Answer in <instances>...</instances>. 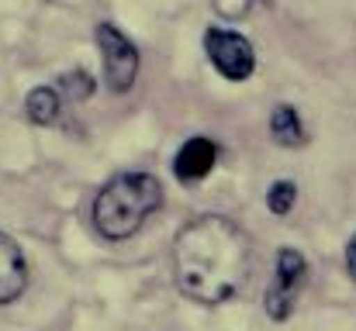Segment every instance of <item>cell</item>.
<instances>
[{"label":"cell","instance_id":"cell-1","mask_svg":"<svg viewBox=\"0 0 356 331\" xmlns=\"http://www.w3.org/2000/svg\"><path fill=\"white\" fill-rule=\"evenodd\" d=\"M252 269V241L222 214L187 221L173 238V276L184 297L197 304H225L245 287Z\"/></svg>","mask_w":356,"mask_h":331},{"label":"cell","instance_id":"cell-2","mask_svg":"<svg viewBox=\"0 0 356 331\" xmlns=\"http://www.w3.org/2000/svg\"><path fill=\"white\" fill-rule=\"evenodd\" d=\"M159 204H163V183L152 173H118L101 187L90 221L104 238L121 241L131 238L152 211H159Z\"/></svg>","mask_w":356,"mask_h":331},{"label":"cell","instance_id":"cell-3","mask_svg":"<svg viewBox=\"0 0 356 331\" xmlns=\"http://www.w3.org/2000/svg\"><path fill=\"white\" fill-rule=\"evenodd\" d=\"M97 49L104 59V80L115 94H128L138 80V49L128 42V35L118 31L111 21L97 24Z\"/></svg>","mask_w":356,"mask_h":331},{"label":"cell","instance_id":"cell-4","mask_svg":"<svg viewBox=\"0 0 356 331\" xmlns=\"http://www.w3.org/2000/svg\"><path fill=\"white\" fill-rule=\"evenodd\" d=\"M204 52L211 59V66L232 80V83H242L252 76L256 69V52H252V42L245 35H238L232 28H208L204 35Z\"/></svg>","mask_w":356,"mask_h":331},{"label":"cell","instance_id":"cell-5","mask_svg":"<svg viewBox=\"0 0 356 331\" xmlns=\"http://www.w3.org/2000/svg\"><path fill=\"white\" fill-rule=\"evenodd\" d=\"M305 280H308V262H305V255H301L298 248H280V252H277V273H273V280H270V287H266V314H270L273 321L291 318L294 300H298Z\"/></svg>","mask_w":356,"mask_h":331},{"label":"cell","instance_id":"cell-6","mask_svg":"<svg viewBox=\"0 0 356 331\" xmlns=\"http://www.w3.org/2000/svg\"><path fill=\"white\" fill-rule=\"evenodd\" d=\"M28 290V262L21 245L0 231V304H14Z\"/></svg>","mask_w":356,"mask_h":331},{"label":"cell","instance_id":"cell-7","mask_svg":"<svg viewBox=\"0 0 356 331\" xmlns=\"http://www.w3.org/2000/svg\"><path fill=\"white\" fill-rule=\"evenodd\" d=\"M215 159H218V145L211 138H191L177 159H173V173L184 180V183H197L204 180L211 169H215Z\"/></svg>","mask_w":356,"mask_h":331},{"label":"cell","instance_id":"cell-8","mask_svg":"<svg viewBox=\"0 0 356 331\" xmlns=\"http://www.w3.org/2000/svg\"><path fill=\"white\" fill-rule=\"evenodd\" d=\"M270 131H273V138H277L280 145H287V148H298V145L308 142V135H305V128H301V117H298V110L291 108V104H277V108H273V114H270Z\"/></svg>","mask_w":356,"mask_h":331},{"label":"cell","instance_id":"cell-9","mask_svg":"<svg viewBox=\"0 0 356 331\" xmlns=\"http://www.w3.org/2000/svg\"><path fill=\"white\" fill-rule=\"evenodd\" d=\"M24 110H28V121L31 124H52L59 117V110H63V97H59L56 87H38V90L28 94Z\"/></svg>","mask_w":356,"mask_h":331},{"label":"cell","instance_id":"cell-10","mask_svg":"<svg viewBox=\"0 0 356 331\" xmlns=\"http://www.w3.org/2000/svg\"><path fill=\"white\" fill-rule=\"evenodd\" d=\"M294 201H298V187H294L291 180H277V183L266 190V207H270V214H287V211L294 207Z\"/></svg>","mask_w":356,"mask_h":331},{"label":"cell","instance_id":"cell-11","mask_svg":"<svg viewBox=\"0 0 356 331\" xmlns=\"http://www.w3.org/2000/svg\"><path fill=\"white\" fill-rule=\"evenodd\" d=\"M59 94H66L70 101H87L94 94V76L83 73V69H73L59 80Z\"/></svg>","mask_w":356,"mask_h":331},{"label":"cell","instance_id":"cell-12","mask_svg":"<svg viewBox=\"0 0 356 331\" xmlns=\"http://www.w3.org/2000/svg\"><path fill=\"white\" fill-rule=\"evenodd\" d=\"M211 7H215V14H218V17H225V21H238V17H245V14H249L252 0H211Z\"/></svg>","mask_w":356,"mask_h":331},{"label":"cell","instance_id":"cell-13","mask_svg":"<svg viewBox=\"0 0 356 331\" xmlns=\"http://www.w3.org/2000/svg\"><path fill=\"white\" fill-rule=\"evenodd\" d=\"M346 269H350V276L356 280V235L350 238V245H346Z\"/></svg>","mask_w":356,"mask_h":331}]
</instances>
